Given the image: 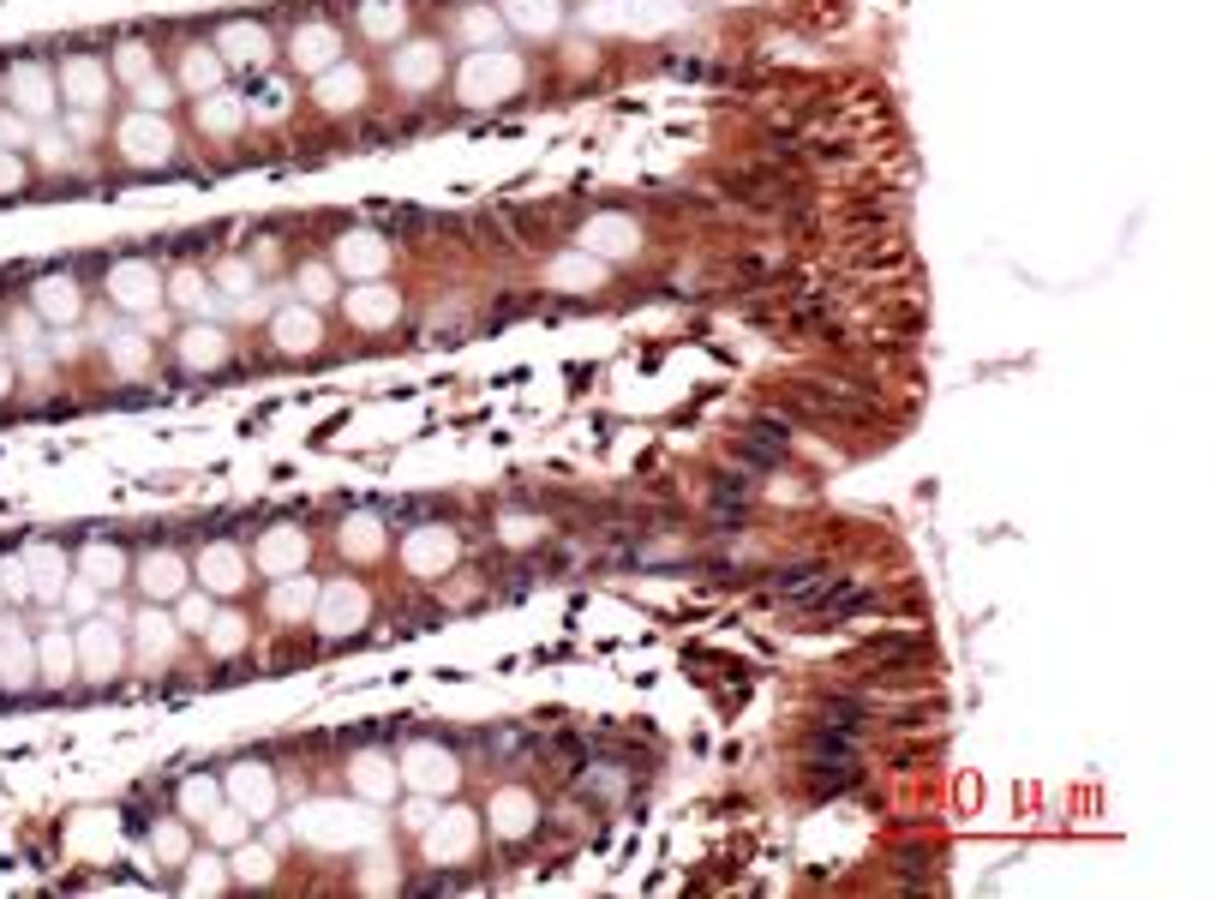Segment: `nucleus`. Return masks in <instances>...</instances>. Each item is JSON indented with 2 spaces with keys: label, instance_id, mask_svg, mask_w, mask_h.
<instances>
[{
  "label": "nucleus",
  "instance_id": "1",
  "mask_svg": "<svg viewBox=\"0 0 1216 899\" xmlns=\"http://www.w3.org/2000/svg\"><path fill=\"white\" fill-rule=\"evenodd\" d=\"M114 145H121V157H126V162H138V169H162V162L174 157V133H169V121H162V114H150V109L126 114V121L114 126Z\"/></svg>",
  "mask_w": 1216,
  "mask_h": 899
},
{
  "label": "nucleus",
  "instance_id": "2",
  "mask_svg": "<svg viewBox=\"0 0 1216 899\" xmlns=\"http://www.w3.org/2000/svg\"><path fill=\"white\" fill-rule=\"evenodd\" d=\"M785 408L798 420H834V426H845V420H863V396L857 390H834V384H785Z\"/></svg>",
  "mask_w": 1216,
  "mask_h": 899
},
{
  "label": "nucleus",
  "instance_id": "3",
  "mask_svg": "<svg viewBox=\"0 0 1216 899\" xmlns=\"http://www.w3.org/2000/svg\"><path fill=\"white\" fill-rule=\"evenodd\" d=\"M108 300L121 306V312H150V306H162V276L150 264H114L108 270Z\"/></svg>",
  "mask_w": 1216,
  "mask_h": 899
},
{
  "label": "nucleus",
  "instance_id": "4",
  "mask_svg": "<svg viewBox=\"0 0 1216 899\" xmlns=\"http://www.w3.org/2000/svg\"><path fill=\"white\" fill-rule=\"evenodd\" d=\"M863 600H869V588H863V582H845V576H827V582L815 588L810 600H798V618L834 624V618H845V612H857Z\"/></svg>",
  "mask_w": 1216,
  "mask_h": 899
},
{
  "label": "nucleus",
  "instance_id": "5",
  "mask_svg": "<svg viewBox=\"0 0 1216 899\" xmlns=\"http://www.w3.org/2000/svg\"><path fill=\"white\" fill-rule=\"evenodd\" d=\"M582 247L606 252V259H623V252L642 247V235H635V223H623V216H594V223L582 228Z\"/></svg>",
  "mask_w": 1216,
  "mask_h": 899
},
{
  "label": "nucleus",
  "instance_id": "6",
  "mask_svg": "<svg viewBox=\"0 0 1216 899\" xmlns=\"http://www.w3.org/2000/svg\"><path fill=\"white\" fill-rule=\"evenodd\" d=\"M336 48L342 43H336L330 24H306V31L294 36V60H300L306 72H330V67H336Z\"/></svg>",
  "mask_w": 1216,
  "mask_h": 899
},
{
  "label": "nucleus",
  "instance_id": "7",
  "mask_svg": "<svg viewBox=\"0 0 1216 899\" xmlns=\"http://www.w3.org/2000/svg\"><path fill=\"white\" fill-rule=\"evenodd\" d=\"M822 582H827L822 564H791L785 576H773V582H767V600H779V606H798V600H810Z\"/></svg>",
  "mask_w": 1216,
  "mask_h": 899
},
{
  "label": "nucleus",
  "instance_id": "8",
  "mask_svg": "<svg viewBox=\"0 0 1216 899\" xmlns=\"http://www.w3.org/2000/svg\"><path fill=\"white\" fill-rule=\"evenodd\" d=\"M271 330H276V349H294V354H306V349H312V342H318V318L306 312V306H294V312H282Z\"/></svg>",
  "mask_w": 1216,
  "mask_h": 899
},
{
  "label": "nucleus",
  "instance_id": "9",
  "mask_svg": "<svg viewBox=\"0 0 1216 899\" xmlns=\"http://www.w3.org/2000/svg\"><path fill=\"white\" fill-rule=\"evenodd\" d=\"M216 79H222V60H216L210 48H192V55L181 60V84H186V90H198V96H210Z\"/></svg>",
  "mask_w": 1216,
  "mask_h": 899
},
{
  "label": "nucleus",
  "instance_id": "10",
  "mask_svg": "<svg viewBox=\"0 0 1216 899\" xmlns=\"http://www.w3.org/2000/svg\"><path fill=\"white\" fill-rule=\"evenodd\" d=\"M318 90H324V109H354V102H360V90H366V79H360L354 67H342V72H330Z\"/></svg>",
  "mask_w": 1216,
  "mask_h": 899
},
{
  "label": "nucleus",
  "instance_id": "11",
  "mask_svg": "<svg viewBox=\"0 0 1216 899\" xmlns=\"http://www.w3.org/2000/svg\"><path fill=\"white\" fill-rule=\"evenodd\" d=\"M186 360H192V366H216V360H222V330H192V337H186Z\"/></svg>",
  "mask_w": 1216,
  "mask_h": 899
},
{
  "label": "nucleus",
  "instance_id": "12",
  "mask_svg": "<svg viewBox=\"0 0 1216 899\" xmlns=\"http://www.w3.org/2000/svg\"><path fill=\"white\" fill-rule=\"evenodd\" d=\"M169 300H174V306H204V300H210V288H204L198 270H181V276L169 282Z\"/></svg>",
  "mask_w": 1216,
  "mask_h": 899
},
{
  "label": "nucleus",
  "instance_id": "13",
  "mask_svg": "<svg viewBox=\"0 0 1216 899\" xmlns=\"http://www.w3.org/2000/svg\"><path fill=\"white\" fill-rule=\"evenodd\" d=\"M204 570H210V588H234V582H240V576H234V570H240V564H234V551H228V546H216V551H210V564H204Z\"/></svg>",
  "mask_w": 1216,
  "mask_h": 899
},
{
  "label": "nucleus",
  "instance_id": "14",
  "mask_svg": "<svg viewBox=\"0 0 1216 899\" xmlns=\"http://www.w3.org/2000/svg\"><path fill=\"white\" fill-rule=\"evenodd\" d=\"M354 312H360L366 325H378V318L395 312V300H390V294H354Z\"/></svg>",
  "mask_w": 1216,
  "mask_h": 899
},
{
  "label": "nucleus",
  "instance_id": "15",
  "mask_svg": "<svg viewBox=\"0 0 1216 899\" xmlns=\"http://www.w3.org/2000/svg\"><path fill=\"white\" fill-rule=\"evenodd\" d=\"M300 294H306V300H330V294H336V288H330V270L324 264L300 270Z\"/></svg>",
  "mask_w": 1216,
  "mask_h": 899
},
{
  "label": "nucleus",
  "instance_id": "16",
  "mask_svg": "<svg viewBox=\"0 0 1216 899\" xmlns=\"http://www.w3.org/2000/svg\"><path fill=\"white\" fill-rule=\"evenodd\" d=\"M342 259H348L354 270H372V264L383 259V252H378V247H372V240H366V235H354V247H342Z\"/></svg>",
  "mask_w": 1216,
  "mask_h": 899
},
{
  "label": "nucleus",
  "instance_id": "17",
  "mask_svg": "<svg viewBox=\"0 0 1216 899\" xmlns=\"http://www.w3.org/2000/svg\"><path fill=\"white\" fill-rule=\"evenodd\" d=\"M216 276H222L228 294H252V270H246V264H222Z\"/></svg>",
  "mask_w": 1216,
  "mask_h": 899
},
{
  "label": "nucleus",
  "instance_id": "18",
  "mask_svg": "<svg viewBox=\"0 0 1216 899\" xmlns=\"http://www.w3.org/2000/svg\"><path fill=\"white\" fill-rule=\"evenodd\" d=\"M558 276H563V282H594V270H587V264H563Z\"/></svg>",
  "mask_w": 1216,
  "mask_h": 899
},
{
  "label": "nucleus",
  "instance_id": "19",
  "mask_svg": "<svg viewBox=\"0 0 1216 899\" xmlns=\"http://www.w3.org/2000/svg\"><path fill=\"white\" fill-rule=\"evenodd\" d=\"M504 828H521V798H504Z\"/></svg>",
  "mask_w": 1216,
  "mask_h": 899
}]
</instances>
